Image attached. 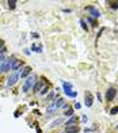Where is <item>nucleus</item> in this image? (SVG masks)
<instances>
[{"label":"nucleus","instance_id":"393cba45","mask_svg":"<svg viewBox=\"0 0 118 133\" xmlns=\"http://www.w3.org/2000/svg\"><path fill=\"white\" fill-rule=\"evenodd\" d=\"M111 8H113V10L118 8V3H111Z\"/></svg>","mask_w":118,"mask_h":133},{"label":"nucleus","instance_id":"aec40b11","mask_svg":"<svg viewBox=\"0 0 118 133\" xmlns=\"http://www.w3.org/2000/svg\"><path fill=\"white\" fill-rule=\"evenodd\" d=\"M8 6H10V8H15V6H16V0H10Z\"/></svg>","mask_w":118,"mask_h":133},{"label":"nucleus","instance_id":"b1692460","mask_svg":"<svg viewBox=\"0 0 118 133\" xmlns=\"http://www.w3.org/2000/svg\"><path fill=\"white\" fill-rule=\"evenodd\" d=\"M47 90H49V87H45V88H42L41 94H42V95H44V94H46V92H47Z\"/></svg>","mask_w":118,"mask_h":133},{"label":"nucleus","instance_id":"f03ea898","mask_svg":"<svg viewBox=\"0 0 118 133\" xmlns=\"http://www.w3.org/2000/svg\"><path fill=\"white\" fill-rule=\"evenodd\" d=\"M87 11L90 12L91 18H99V16H100L99 10H98V8H95L94 6H88V7H87Z\"/></svg>","mask_w":118,"mask_h":133},{"label":"nucleus","instance_id":"7ed1b4c3","mask_svg":"<svg viewBox=\"0 0 118 133\" xmlns=\"http://www.w3.org/2000/svg\"><path fill=\"white\" fill-rule=\"evenodd\" d=\"M18 79H19V73L18 72H14V73L8 77V80H7V86H10V87L14 86L15 83L18 82Z\"/></svg>","mask_w":118,"mask_h":133},{"label":"nucleus","instance_id":"c756f323","mask_svg":"<svg viewBox=\"0 0 118 133\" xmlns=\"http://www.w3.org/2000/svg\"><path fill=\"white\" fill-rule=\"evenodd\" d=\"M75 107H76V109H80V107H82V105H80V103H76V105H75Z\"/></svg>","mask_w":118,"mask_h":133},{"label":"nucleus","instance_id":"5701e85b","mask_svg":"<svg viewBox=\"0 0 118 133\" xmlns=\"http://www.w3.org/2000/svg\"><path fill=\"white\" fill-rule=\"evenodd\" d=\"M31 38H39L38 33H31Z\"/></svg>","mask_w":118,"mask_h":133},{"label":"nucleus","instance_id":"9d476101","mask_svg":"<svg viewBox=\"0 0 118 133\" xmlns=\"http://www.w3.org/2000/svg\"><path fill=\"white\" fill-rule=\"evenodd\" d=\"M75 122H76V117H73V115H72L71 118L65 122V126H67V128H71V126H73V125H75Z\"/></svg>","mask_w":118,"mask_h":133},{"label":"nucleus","instance_id":"412c9836","mask_svg":"<svg viewBox=\"0 0 118 133\" xmlns=\"http://www.w3.org/2000/svg\"><path fill=\"white\" fill-rule=\"evenodd\" d=\"M117 113H118V106H114L111 110H110V114H113V115L117 114Z\"/></svg>","mask_w":118,"mask_h":133},{"label":"nucleus","instance_id":"6e6552de","mask_svg":"<svg viewBox=\"0 0 118 133\" xmlns=\"http://www.w3.org/2000/svg\"><path fill=\"white\" fill-rule=\"evenodd\" d=\"M31 72V68L30 67H24L23 68V71L21 72V75H19V77H22V79H24V77H27V75Z\"/></svg>","mask_w":118,"mask_h":133},{"label":"nucleus","instance_id":"a878e982","mask_svg":"<svg viewBox=\"0 0 118 133\" xmlns=\"http://www.w3.org/2000/svg\"><path fill=\"white\" fill-rule=\"evenodd\" d=\"M54 97V94H53V92H52V94H49V95H47V99H52V98H53Z\"/></svg>","mask_w":118,"mask_h":133},{"label":"nucleus","instance_id":"2f4dec72","mask_svg":"<svg viewBox=\"0 0 118 133\" xmlns=\"http://www.w3.org/2000/svg\"><path fill=\"white\" fill-rule=\"evenodd\" d=\"M3 46V39H0V48Z\"/></svg>","mask_w":118,"mask_h":133},{"label":"nucleus","instance_id":"dca6fc26","mask_svg":"<svg viewBox=\"0 0 118 133\" xmlns=\"http://www.w3.org/2000/svg\"><path fill=\"white\" fill-rule=\"evenodd\" d=\"M62 121H64L62 118H57V120H54V121L52 122V124H50V126H57V125H60Z\"/></svg>","mask_w":118,"mask_h":133},{"label":"nucleus","instance_id":"bb28decb","mask_svg":"<svg viewBox=\"0 0 118 133\" xmlns=\"http://www.w3.org/2000/svg\"><path fill=\"white\" fill-rule=\"evenodd\" d=\"M82 121L83 122H87V117H86V115H83V117H82Z\"/></svg>","mask_w":118,"mask_h":133},{"label":"nucleus","instance_id":"0eeeda50","mask_svg":"<svg viewBox=\"0 0 118 133\" xmlns=\"http://www.w3.org/2000/svg\"><path fill=\"white\" fill-rule=\"evenodd\" d=\"M92 102H94L92 95L90 94V92H86V97H84V103H86V106L87 107H91L92 106Z\"/></svg>","mask_w":118,"mask_h":133},{"label":"nucleus","instance_id":"c85d7f7f","mask_svg":"<svg viewBox=\"0 0 118 133\" xmlns=\"http://www.w3.org/2000/svg\"><path fill=\"white\" fill-rule=\"evenodd\" d=\"M88 21H90V22H91V23H92V24H95V21H94V18H88Z\"/></svg>","mask_w":118,"mask_h":133},{"label":"nucleus","instance_id":"ddd939ff","mask_svg":"<svg viewBox=\"0 0 118 133\" xmlns=\"http://www.w3.org/2000/svg\"><path fill=\"white\" fill-rule=\"evenodd\" d=\"M77 132H79V128L77 126H71V128L65 129V133H77Z\"/></svg>","mask_w":118,"mask_h":133},{"label":"nucleus","instance_id":"f8f14e48","mask_svg":"<svg viewBox=\"0 0 118 133\" xmlns=\"http://www.w3.org/2000/svg\"><path fill=\"white\" fill-rule=\"evenodd\" d=\"M64 92H65V95H68V97H71V98H75V97L77 95L76 91H72V90H67V88L64 90Z\"/></svg>","mask_w":118,"mask_h":133},{"label":"nucleus","instance_id":"473e14b6","mask_svg":"<svg viewBox=\"0 0 118 133\" xmlns=\"http://www.w3.org/2000/svg\"><path fill=\"white\" fill-rule=\"evenodd\" d=\"M117 129H118V126H117Z\"/></svg>","mask_w":118,"mask_h":133},{"label":"nucleus","instance_id":"f257e3e1","mask_svg":"<svg viewBox=\"0 0 118 133\" xmlns=\"http://www.w3.org/2000/svg\"><path fill=\"white\" fill-rule=\"evenodd\" d=\"M34 84H35V77L34 76H29L26 79V82H24V84H23V92H29V90L33 88Z\"/></svg>","mask_w":118,"mask_h":133},{"label":"nucleus","instance_id":"20e7f679","mask_svg":"<svg viewBox=\"0 0 118 133\" xmlns=\"http://www.w3.org/2000/svg\"><path fill=\"white\" fill-rule=\"evenodd\" d=\"M11 64H12V57H11V59H7L6 61H4V64L0 67V71H1V72L10 71V69H11Z\"/></svg>","mask_w":118,"mask_h":133},{"label":"nucleus","instance_id":"39448f33","mask_svg":"<svg viewBox=\"0 0 118 133\" xmlns=\"http://www.w3.org/2000/svg\"><path fill=\"white\" fill-rule=\"evenodd\" d=\"M115 95H117V90L111 87V88H109L106 91V99L107 101H113V99L115 98Z\"/></svg>","mask_w":118,"mask_h":133},{"label":"nucleus","instance_id":"2eb2a0df","mask_svg":"<svg viewBox=\"0 0 118 133\" xmlns=\"http://www.w3.org/2000/svg\"><path fill=\"white\" fill-rule=\"evenodd\" d=\"M64 99H61V98H57V102H56V103H54V105H56V107H57V109H59V107H61V106H64Z\"/></svg>","mask_w":118,"mask_h":133},{"label":"nucleus","instance_id":"4468645a","mask_svg":"<svg viewBox=\"0 0 118 133\" xmlns=\"http://www.w3.org/2000/svg\"><path fill=\"white\" fill-rule=\"evenodd\" d=\"M62 88H67V90H72V83L69 82H62Z\"/></svg>","mask_w":118,"mask_h":133},{"label":"nucleus","instance_id":"72a5a7b5","mask_svg":"<svg viewBox=\"0 0 118 133\" xmlns=\"http://www.w3.org/2000/svg\"><path fill=\"white\" fill-rule=\"evenodd\" d=\"M117 3H118V1H117Z\"/></svg>","mask_w":118,"mask_h":133},{"label":"nucleus","instance_id":"9b49d317","mask_svg":"<svg viewBox=\"0 0 118 133\" xmlns=\"http://www.w3.org/2000/svg\"><path fill=\"white\" fill-rule=\"evenodd\" d=\"M56 110H57V107H56V105H54V102H53V103H50L49 106H47V109H46V113H47V114H50V113L56 111Z\"/></svg>","mask_w":118,"mask_h":133},{"label":"nucleus","instance_id":"1a4fd4ad","mask_svg":"<svg viewBox=\"0 0 118 133\" xmlns=\"http://www.w3.org/2000/svg\"><path fill=\"white\" fill-rule=\"evenodd\" d=\"M42 87H44V80H41V82L35 83V84H34V87H33V91H34V92H38L39 90L42 88Z\"/></svg>","mask_w":118,"mask_h":133},{"label":"nucleus","instance_id":"423d86ee","mask_svg":"<svg viewBox=\"0 0 118 133\" xmlns=\"http://www.w3.org/2000/svg\"><path fill=\"white\" fill-rule=\"evenodd\" d=\"M22 64H23V62H22L21 60H18V59H15V57H12L11 69H12V71H18V69H19V67H22Z\"/></svg>","mask_w":118,"mask_h":133},{"label":"nucleus","instance_id":"a211bd4d","mask_svg":"<svg viewBox=\"0 0 118 133\" xmlns=\"http://www.w3.org/2000/svg\"><path fill=\"white\" fill-rule=\"evenodd\" d=\"M31 50H33V52H37V53H41V52H42V49H41V46L33 45V46H31Z\"/></svg>","mask_w":118,"mask_h":133},{"label":"nucleus","instance_id":"4be33fe9","mask_svg":"<svg viewBox=\"0 0 118 133\" xmlns=\"http://www.w3.org/2000/svg\"><path fill=\"white\" fill-rule=\"evenodd\" d=\"M6 60H7V59L3 56V54H0V67H1V65L4 64V61H6Z\"/></svg>","mask_w":118,"mask_h":133},{"label":"nucleus","instance_id":"f3484780","mask_svg":"<svg viewBox=\"0 0 118 133\" xmlns=\"http://www.w3.org/2000/svg\"><path fill=\"white\" fill-rule=\"evenodd\" d=\"M80 24H82V29L84 30V31H88V26H87V23L84 22V19H80Z\"/></svg>","mask_w":118,"mask_h":133},{"label":"nucleus","instance_id":"cd10ccee","mask_svg":"<svg viewBox=\"0 0 118 133\" xmlns=\"http://www.w3.org/2000/svg\"><path fill=\"white\" fill-rule=\"evenodd\" d=\"M98 101H99V102H100V101H102V95H100V94H99V92H98Z\"/></svg>","mask_w":118,"mask_h":133},{"label":"nucleus","instance_id":"6ab92c4d","mask_svg":"<svg viewBox=\"0 0 118 133\" xmlns=\"http://www.w3.org/2000/svg\"><path fill=\"white\" fill-rule=\"evenodd\" d=\"M64 114L67 115V117H72V115H73V109H72V107H69V109L67 110V111H65Z\"/></svg>","mask_w":118,"mask_h":133},{"label":"nucleus","instance_id":"7c9ffc66","mask_svg":"<svg viewBox=\"0 0 118 133\" xmlns=\"http://www.w3.org/2000/svg\"><path fill=\"white\" fill-rule=\"evenodd\" d=\"M37 133H41V129H39L38 126H37Z\"/></svg>","mask_w":118,"mask_h":133}]
</instances>
